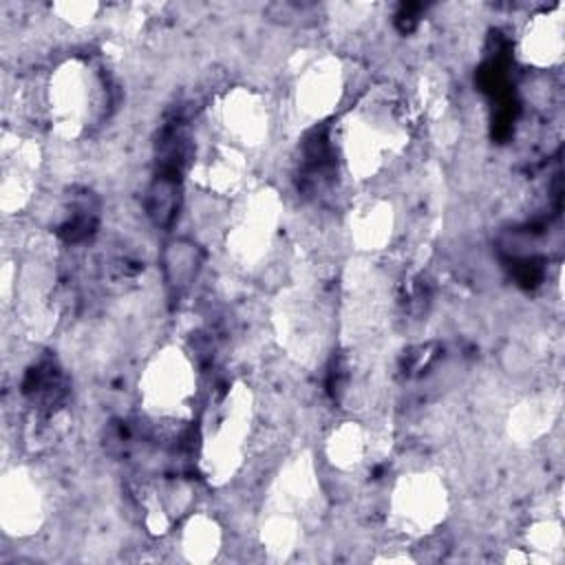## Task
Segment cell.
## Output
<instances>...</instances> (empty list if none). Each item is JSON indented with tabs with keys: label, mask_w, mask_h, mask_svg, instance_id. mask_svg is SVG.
<instances>
[{
	"label": "cell",
	"mask_w": 565,
	"mask_h": 565,
	"mask_svg": "<svg viewBox=\"0 0 565 565\" xmlns=\"http://www.w3.org/2000/svg\"><path fill=\"white\" fill-rule=\"evenodd\" d=\"M388 104L391 102L384 95L373 102L369 97V102L351 113V124L344 132V150L351 172L369 177L384 163L386 154L391 157L399 148L406 130L395 106Z\"/></svg>",
	"instance_id": "6da1fadb"
},
{
	"label": "cell",
	"mask_w": 565,
	"mask_h": 565,
	"mask_svg": "<svg viewBox=\"0 0 565 565\" xmlns=\"http://www.w3.org/2000/svg\"><path fill=\"white\" fill-rule=\"evenodd\" d=\"M194 373L190 360L179 349L161 351L143 373L141 395L148 411L154 415H179L188 411L194 393Z\"/></svg>",
	"instance_id": "3957f363"
},
{
	"label": "cell",
	"mask_w": 565,
	"mask_h": 565,
	"mask_svg": "<svg viewBox=\"0 0 565 565\" xmlns=\"http://www.w3.org/2000/svg\"><path fill=\"white\" fill-rule=\"evenodd\" d=\"M342 71L338 60L322 57L305 68L298 79L296 102L309 117H322L333 110L342 93Z\"/></svg>",
	"instance_id": "52a82bcc"
},
{
	"label": "cell",
	"mask_w": 565,
	"mask_h": 565,
	"mask_svg": "<svg viewBox=\"0 0 565 565\" xmlns=\"http://www.w3.org/2000/svg\"><path fill=\"white\" fill-rule=\"evenodd\" d=\"M55 9H57V11L62 13V18H66L68 22H73V24H86V22L93 18V13L97 11V4L73 2V4H57Z\"/></svg>",
	"instance_id": "9a60e30c"
},
{
	"label": "cell",
	"mask_w": 565,
	"mask_h": 565,
	"mask_svg": "<svg viewBox=\"0 0 565 565\" xmlns=\"http://www.w3.org/2000/svg\"><path fill=\"white\" fill-rule=\"evenodd\" d=\"M391 227H393V216L386 203H369L353 218L355 238L366 249H377L380 245H384L391 238Z\"/></svg>",
	"instance_id": "8fae6325"
},
{
	"label": "cell",
	"mask_w": 565,
	"mask_h": 565,
	"mask_svg": "<svg viewBox=\"0 0 565 565\" xmlns=\"http://www.w3.org/2000/svg\"><path fill=\"white\" fill-rule=\"evenodd\" d=\"M221 543V532L214 521L205 516H194L183 532V550L192 561H207L214 556Z\"/></svg>",
	"instance_id": "5bb4252c"
},
{
	"label": "cell",
	"mask_w": 565,
	"mask_h": 565,
	"mask_svg": "<svg viewBox=\"0 0 565 565\" xmlns=\"http://www.w3.org/2000/svg\"><path fill=\"white\" fill-rule=\"evenodd\" d=\"M278 201L271 194L260 192L249 201L243 216L236 221L232 232L234 254L243 260H256L269 247V238L274 234V225L278 218Z\"/></svg>",
	"instance_id": "8992f818"
},
{
	"label": "cell",
	"mask_w": 565,
	"mask_h": 565,
	"mask_svg": "<svg viewBox=\"0 0 565 565\" xmlns=\"http://www.w3.org/2000/svg\"><path fill=\"white\" fill-rule=\"evenodd\" d=\"M221 121L230 137L238 143L256 146L267 137L269 113L260 95L249 90H236L225 97L221 106Z\"/></svg>",
	"instance_id": "ba28073f"
},
{
	"label": "cell",
	"mask_w": 565,
	"mask_h": 565,
	"mask_svg": "<svg viewBox=\"0 0 565 565\" xmlns=\"http://www.w3.org/2000/svg\"><path fill=\"white\" fill-rule=\"evenodd\" d=\"M95 82L86 66L68 62L51 77L49 104L51 117L64 135H77L93 115Z\"/></svg>",
	"instance_id": "277c9868"
},
{
	"label": "cell",
	"mask_w": 565,
	"mask_h": 565,
	"mask_svg": "<svg viewBox=\"0 0 565 565\" xmlns=\"http://www.w3.org/2000/svg\"><path fill=\"white\" fill-rule=\"evenodd\" d=\"M364 430L355 424L340 426L329 439V455L340 468H355L364 461L366 450Z\"/></svg>",
	"instance_id": "4fadbf2b"
},
{
	"label": "cell",
	"mask_w": 565,
	"mask_h": 565,
	"mask_svg": "<svg viewBox=\"0 0 565 565\" xmlns=\"http://www.w3.org/2000/svg\"><path fill=\"white\" fill-rule=\"evenodd\" d=\"M2 521L7 527H20V532H31L38 527L42 516V499L38 486L22 472L4 477L2 483Z\"/></svg>",
	"instance_id": "9c48e42d"
},
{
	"label": "cell",
	"mask_w": 565,
	"mask_h": 565,
	"mask_svg": "<svg viewBox=\"0 0 565 565\" xmlns=\"http://www.w3.org/2000/svg\"><path fill=\"white\" fill-rule=\"evenodd\" d=\"M446 512V490L435 475H411L402 479L393 494V514L411 532H428Z\"/></svg>",
	"instance_id": "5b68a950"
},
{
	"label": "cell",
	"mask_w": 565,
	"mask_h": 565,
	"mask_svg": "<svg viewBox=\"0 0 565 565\" xmlns=\"http://www.w3.org/2000/svg\"><path fill=\"white\" fill-rule=\"evenodd\" d=\"M201 265V254L199 247L188 243V241H174L163 256V269L172 287L183 289L192 282Z\"/></svg>",
	"instance_id": "7c38bea8"
},
{
	"label": "cell",
	"mask_w": 565,
	"mask_h": 565,
	"mask_svg": "<svg viewBox=\"0 0 565 565\" xmlns=\"http://www.w3.org/2000/svg\"><path fill=\"white\" fill-rule=\"evenodd\" d=\"M563 51V22L561 15H536L523 38V55L536 66H547L561 57Z\"/></svg>",
	"instance_id": "30bf717a"
},
{
	"label": "cell",
	"mask_w": 565,
	"mask_h": 565,
	"mask_svg": "<svg viewBox=\"0 0 565 565\" xmlns=\"http://www.w3.org/2000/svg\"><path fill=\"white\" fill-rule=\"evenodd\" d=\"M249 393L247 388L238 386L221 404V413L214 417V426L205 439V463L210 479L214 475V479L223 481L236 470L245 450V439L249 435Z\"/></svg>",
	"instance_id": "7a4b0ae2"
}]
</instances>
